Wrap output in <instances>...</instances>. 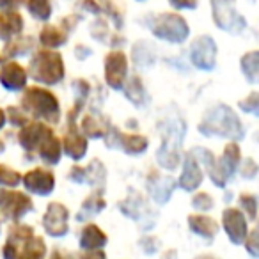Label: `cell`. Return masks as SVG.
Returning <instances> with one entry per match:
<instances>
[{"label":"cell","instance_id":"obj_1","mask_svg":"<svg viewBox=\"0 0 259 259\" xmlns=\"http://www.w3.org/2000/svg\"><path fill=\"white\" fill-rule=\"evenodd\" d=\"M199 130L204 135H222V137L233 139L243 137V128H241V122L238 121L236 114L224 105L208 112L204 121L199 124Z\"/></svg>","mask_w":259,"mask_h":259},{"label":"cell","instance_id":"obj_2","mask_svg":"<svg viewBox=\"0 0 259 259\" xmlns=\"http://www.w3.org/2000/svg\"><path fill=\"white\" fill-rule=\"evenodd\" d=\"M30 75L37 82H43L47 85L59 83L64 76V62L62 57L54 50H41L34 55L30 62Z\"/></svg>","mask_w":259,"mask_h":259},{"label":"cell","instance_id":"obj_3","mask_svg":"<svg viewBox=\"0 0 259 259\" xmlns=\"http://www.w3.org/2000/svg\"><path fill=\"white\" fill-rule=\"evenodd\" d=\"M22 107L29 110L34 117L47 119V121H59V101L50 91L32 87L27 89L22 98Z\"/></svg>","mask_w":259,"mask_h":259},{"label":"cell","instance_id":"obj_4","mask_svg":"<svg viewBox=\"0 0 259 259\" xmlns=\"http://www.w3.org/2000/svg\"><path fill=\"white\" fill-rule=\"evenodd\" d=\"M151 30L156 37L169 41V43H181V41L187 39L188 32H190L185 18L176 15V13H163V15H160L151 25Z\"/></svg>","mask_w":259,"mask_h":259},{"label":"cell","instance_id":"obj_5","mask_svg":"<svg viewBox=\"0 0 259 259\" xmlns=\"http://www.w3.org/2000/svg\"><path fill=\"white\" fill-rule=\"evenodd\" d=\"M213 20L222 30L240 32L247 23L234 9V0H211Z\"/></svg>","mask_w":259,"mask_h":259},{"label":"cell","instance_id":"obj_6","mask_svg":"<svg viewBox=\"0 0 259 259\" xmlns=\"http://www.w3.org/2000/svg\"><path fill=\"white\" fill-rule=\"evenodd\" d=\"M32 209V201L25 194L13 190H0V213L11 220H18Z\"/></svg>","mask_w":259,"mask_h":259},{"label":"cell","instance_id":"obj_7","mask_svg":"<svg viewBox=\"0 0 259 259\" xmlns=\"http://www.w3.org/2000/svg\"><path fill=\"white\" fill-rule=\"evenodd\" d=\"M183 130L185 126L178 132L172 124L163 134V146L158 151V162L165 169H174L180 163V144H181V139H183Z\"/></svg>","mask_w":259,"mask_h":259},{"label":"cell","instance_id":"obj_8","mask_svg":"<svg viewBox=\"0 0 259 259\" xmlns=\"http://www.w3.org/2000/svg\"><path fill=\"white\" fill-rule=\"evenodd\" d=\"M128 73V59L122 52H110L105 59V78L112 89H121Z\"/></svg>","mask_w":259,"mask_h":259},{"label":"cell","instance_id":"obj_9","mask_svg":"<svg viewBox=\"0 0 259 259\" xmlns=\"http://www.w3.org/2000/svg\"><path fill=\"white\" fill-rule=\"evenodd\" d=\"M217 57V45L213 43L211 37L202 36L192 43L190 59L197 68L201 69H213Z\"/></svg>","mask_w":259,"mask_h":259},{"label":"cell","instance_id":"obj_10","mask_svg":"<svg viewBox=\"0 0 259 259\" xmlns=\"http://www.w3.org/2000/svg\"><path fill=\"white\" fill-rule=\"evenodd\" d=\"M45 229L52 236H64L68 231V209L59 202H52L45 213Z\"/></svg>","mask_w":259,"mask_h":259},{"label":"cell","instance_id":"obj_11","mask_svg":"<svg viewBox=\"0 0 259 259\" xmlns=\"http://www.w3.org/2000/svg\"><path fill=\"white\" fill-rule=\"evenodd\" d=\"M222 219H224V227H226L229 240L236 245L243 243L245 238H247V234H248L247 222H245L243 213L238 211V209H234V208H227L226 211H224Z\"/></svg>","mask_w":259,"mask_h":259},{"label":"cell","instance_id":"obj_12","mask_svg":"<svg viewBox=\"0 0 259 259\" xmlns=\"http://www.w3.org/2000/svg\"><path fill=\"white\" fill-rule=\"evenodd\" d=\"M23 183H25L27 190H30L32 194H39V195L50 194L55 187L54 174L45 169H34V170H30V172H27L25 178H23Z\"/></svg>","mask_w":259,"mask_h":259},{"label":"cell","instance_id":"obj_13","mask_svg":"<svg viewBox=\"0 0 259 259\" xmlns=\"http://www.w3.org/2000/svg\"><path fill=\"white\" fill-rule=\"evenodd\" d=\"M48 137H52V130L43 122H32V124L25 126L20 132V144L25 149H36L37 146H41Z\"/></svg>","mask_w":259,"mask_h":259},{"label":"cell","instance_id":"obj_14","mask_svg":"<svg viewBox=\"0 0 259 259\" xmlns=\"http://www.w3.org/2000/svg\"><path fill=\"white\" fill-rule=\"evenodd\" d=\"M0 82L6 89L9 91H18L25 87L27 83V73L18 62H8L0 69Z\"/></svg>","mask_w":259,"mask_h":259},{"label":"cell","instance_id":"obj_15","mask_svg":"<svg viewBox=\"0 0 259 259\" xmlns=\"http://www.w3.org/2000/svg\"><path fill=\"white\" fill-rule=\"evenodd\" d=\"M23 29V18L15 9H4L0 13V37L9 41L11 37L20 36Z\"/></svg>","mask_w":259,"mask_h":259},{"label":"cell","instance_id":"obj_16","mask_svg":"<svg viewBox=\"0 0 259 259\" xmlns=\"http://www.w3.org/2000/svg\"><path fill=\"white\" fill-rule=\"evenodd\" d=\"M64 149L73 160H80L85 155L87 141L83 135H80L78 132H76V128H73V124L69 126L68 135L64 137Z\"/></svg>","mask_w":259,"mask_h":259},{"label":"cell","instance_id":"obj_17","mask_svg":"<svg viewBox=\"0 0 259 259\" xmlns=\"http://www.w3.org/2000/svg\"><path fill=\"white\" fill-rule=\"evenodd\" d=\"M148 187H149V192H151V195L155 197V201L165 202L167 199L170 197V192L174 190V181L170 180V178L151 174Z\"/></svg>","mask_w":259,"mask_h":259},{"label":"cell","instance_id":"obj_18","mask_svg":"<svg viewBox=\"0 0 259 259\" xmlns=\"http://www.w3.org/2000/svg\"><path fill=\"white\" fill-rule=\"evenodd\" d=\"M202 181V170L199 167L197 160H194V156H188L187 163H185L183 176L180 180V185L185 190H195Z\"/></svg>","mask_w":259,"mask_h":259},{"label":"cell","instance_id":"obj_19","mask_svg":"<svg viewBox=\"0 0 259 259\" xmlns=\"http://www.w3.org/2000/svg\"><path fill=\"white\" fill-rule=\"evenodd\" d=\"M188 226L194 231L195 234L204 238H213L219 231V224L215 222L209 217H199V215H192L188 217Z\"/></svg>","mask_w":259,"mask_h":259},{"label":"cell","instance_id":"obj_20","mask_svg":"<svg viewBox=\"0 0 259 259\" xmlns=\"http://www.w3.org/2000/svg\"><path fill=\"white\" fill-rule=\"evenodd\" d=\"M107 243V236L105 233L100 229L98 226H87L82 233V238H80V245L85 250H94V248H101Z\"/></svg>","mask_w":259,"mask_h":259},{"label":"cell","instance_id":"obj_21","mask_svg":"<svg viewBox=\"0 0 259 259\" xmlns=\"http://www.w3.org/2000/svg\"><path fill=\"white\" fill-rule=\"evenodd\" d=\"M20 247H22V250L16 252V259H43L45 252H47L43 238H36V236L27 240Z\"/></svg>","mask_w":259,"mask_h":259},{"label":"cell","instance_id":"obj_22","mask_svg":"<svg viewBox=\"0 0 259 259\" xmlns=\"http://www.w3.org/2000/svg\"><path fill=\"white\" fill-rule=\"evenodd\" d=\"M66 34L62 32L59 27H55V25H47L43 30H41V36H39V39H41V45L43 47H47V48H57V47H61V45H64L66 43Z\"/></svg>","mask_w":259,"mask_h":259},{"label":"cell","instance_id":"obj_23","mask_svg":"<svg viewBox=\"0 0 259 259\" xmlns=\"http://www.w3.org/2000/svg\"><path fill=\"white\" fill-rule=\"evenodd\" d=\"M61 153H62L61 141H59V139H55L54 135H52V137H48L47 141L41 144L39 155L47 163H57L59 158H61Z\"/></svg>","mask_w":259,"mask_h":259},{"label":"cell","instance_id":"obj_24","mask_svg":"<svg viewBox=\"0 0 259 259\" xmlns=\"http://www.w3.org/2000/svg\"><path fill=\"white\" fill-rule=\"evenodd\" d=\"M124 148L126 153H132V155H139L148 148V141H146L142 135L137 134H130V135H121V144Z\"/></svg>","mask_w":259,"mask_h":259},{"label":"cell","instance_id":"obj_25","mask_svg":"<svg viewBox=\"0 0 259 259\" xmlns=\"http://www.w3.org/2000/svg\"><path fill=\"white\" fill-rule=\"evenodd\" d=\"M32 48V39L30 37H16V39H9L8 47L4 50L6 57H15V55H23Z\"/></svg>","mask_w":259,"mask_h":259},{"label":"cell","instance_id":"obj_26","mask_svg":"<svg viewBox=\"0 0 259 259\" xmlns=\"http://www.w3.org/2000/svg\"><path fill=\"white\" fill-rule=\"evenodd\" d=\"M27 8H29L30 15L36 20H41V22L48 20L52 15L50 0H27Z\"/></svg>","mask_w":259,"mask_h":259},{"label":"cell","instance_id":"obj_27","mask_svg":"<svg viewBox=\"0 0 259 259\" xmlns=\"http://www.w3.org/2000/svg\"><path fill=\"white\" fill-rule=\"evenodd\" d=\"M126 96H128L130 101H134L137 107H141L146 100V93H144V85H142L141 78L139 76H134V78L128 82V87H126Z\"/></svg>","mask_w":259,"mask_h":259},{"label":"cell","instance_id":"obj_28","mask_svg":"<svg viewBox=\"0 0 259 259\" xmlns=\"http://www.w3.org/2000/svg\"><path fill=\"white\" fill-rule=\"evenodd\" d=\"M241 69H243L245 76H247L250 82H255L259 71V54L257 52H250L241 59Z\"/></svg>","mask_w":259,"mask_h":259},{"label":"cell","instance_id":"obj_29","mask_svg":"<svg viewBox=\"0 0 259 259\" xmlns=\"http://www.w3.org/2000/svg\"><path fill=\"white\" fill-rule=\"evenodd\" d=\"M83 134L87 137H101L105 135V128H103V121H100V117H93V115H87L83 119V124H82Z\"/></svg>","mask_w":259,"mask_h":259},{"label":"cell","instance_id":"obj_30","mask_svg":"<svg viewBox=\"0 0 259 259\" xmlns=\"http://www.w3.org/2000/svg\"><path fill=\"white\" fill-rule=\"evenodd\" d=\"M105 208V201L100 197V194H93L89 199H85L82 206V211L78 215V220H82L83 215H94V213H100Z\"/></svg>","mask_w":259,"mask_h":259},{"label":"cell","instance_id":"obj_31","mask_svg":"<svg viewBox=\"0 0 259 259\" xmlns=\"http://www.w3.org/2000/svg\"><path fill=\"white\" fill-rule=\"evenodd\" d=\"M20 183V174L6 165H0V185L4 187H16Z\"/></svg>","mask_w":259,"mask_h":259},{"label":"cell","instance_id":"obj_32","mask_svg":"<svg viewBox=\"0 0 259 259\" xmlns=\"http://www.w3.org/2000/svg\"><path fill=\"white\" fill-rule=\"evenodd\" d=\"M240 202H241V206H243V208L247 209L248 217H250V219H255V209H257V202H255L254 195H245L243 194L240 197Z\"/></svg>","mask_w":259,"mask_h":259},{"label":"cell","instance_id":"obj_33","mask_svg":"<svg viewBox=\"0 0 259 259\" xmlns=\"http://www.w3.org/2000/svg\"><path fill=\"white\" fill-rule=\"evenodd\" d=\"M192 202H194V206L197 209H211V206H213V199L209 197L206 192H201V194H197Z\"/></svg>","mask_w":259,"mask_h":259},{"label":"cell","instance_id":"obj_34","mask_svg":"<svg viewBox=\"0 0 259 259\" xmlns=\"http://www.w3.org/2000/svg\"><path fill=\"white\" fill-rule=\"evenodd\" d=\"M257 107H259V103H257V93H252L250 96L247 98V100H243L241 101V108H243L245 112H257Z\"/></svg>","mask_w":259,"mask_h":259},{"label":"cell","instance_id":"obj_35","mask_svg":"<svg viewBox=\"0 0 259 259\" xmlns=\"http://www.w3.org/2000/svg\"><path fill=\"white\" fill-rule=\"evenodd\" d=\"M170 6L176 9H195L197 8V0H169Z\"/></svg>","mask_w":259,"mask_h":259},{"label":"cell","instance_id":"obj_36","mask_svg":"<svg viewBox=\"0 0 259 259\" xmlns=\"http://www.w3.org/2000/svg\"><path fill=\"white\" fill-rule=\"evenodd\" d=\"M73 89L80 94V98H83L89 94V83L85 80H76V82H73Z\"/></svg>","mask_w":259,"mask_h":259},{"label":"cell","instance_id":"obj_37","mask_svg":"<svg viewBox=\"0 0 259 259\" xmlns=\"http://www.w3.org/2000/svg\"><path fill=\"white\" fill-rule=\"evenodd\" d=\"M255 240H257V231H252L250 240H248V238H245V241H247V248H248V252H250L252 255H257V243H255Z\"/></svg>","mask_w":259,"mask_h":259},{"label":"cell","instance_id":"obj_38","mask_svg":"<svg viewBox=\"0 0 259 259\" xmlns=\"http://www.w3.org/2000/svg\"><path fill=\"white\" fill-rule=\"evenodd\" d=\"M255 170H257V165H255L254 160H247L243 167V176L247 178H254L255 176Z\"/></svg>","mask_w":259,"mask_h":259},{"label":"cell","instance_id":"obj_39","mask_svg":"<svg viewBox=\"0 0 259 259\" xmlns=\"http://www.w3.org/2000/svg\"><path fill=\"white\" fill-rule=\"evenodd\" d=\"M8 112L13 115L11 121L15 122V124H23V122H27V115H25V114H22L20 110H18V114H16V108H9Z\"/></svg>","mask_w":259,"mask_h":259},{"label":"cell","instance_id":"obj_40","mask_svg":"<svg viewBox=\"0 0 259 259\" xmlns=\"http://www.w3.org/2000/svg\"><path fill=\"white\" fill-rule=\"evenodd\" d=\"M83 259H107L105 257V252H101L100 248H94V250H89L85 255H83Z\"/></svg>","mask_w":259,"mask_h":259},{"label":"cell","instance_id":"obj_41","mask_svg":"<svg viewBox=\"0 0 259 259\" xmlns=\"http://www.w3.org/2000/svg\"><path fill=\"white\" fill-rule=\"evenodd\" d=\"M22 0H0V9H15Z\"/></svg>","mask_w":259,"mask_h":259},{"label":"cell","instance_id":"obj_42","mask_svg":"<svg viewBox=\"0 0 259 259\" xmlns=\"http://www.w3.org/2000/svg\"><path fill=\"white\" fill-rule=\"evenodd\" d=\"M52 259H73V257L68 254H64V252H61V250H55L54 255H52Z\"/></svg>","mask_w":259,"mask_h":259},{"label":"cell","instance_id":"obj_43","mask_svg":"<svg viewBox=\"0 0 259 259\" xmlns=\"http://www.w3.org/2000/svg\"><path fill=\"white\" fill-rule=\"evenodd\" d=\"M4 122H6V114H4V110H0V128L4 126Z\"/></svg>","mask_w":259,"mask_h":259},{"label":"cell","instance_id":"obj_44","mask_svg":"<svg viewBox=\"0 0 259 259\" xmlns=\"http://www.w3.org/2000/svg\"><path fill=\"white\" fill-rule=\"evenodd\" d=\"M0 151H4V142L0 141Z\"/></svg>","mask_w":259,"mask_h":259},{"label":"cell","instance_id":"obj_45","mask_svg":"<svg viewBox=\"0 0 259 259\" xmlns=\"http://www.w3.org/2000/svg\"><path fill=\"white\" fill-rule=\"evenodd\" d=\"M199 259H215V257H211V255H204V257H199Z\"/></svg>","mask_w":259,"mask_h":259}]
</instances>
